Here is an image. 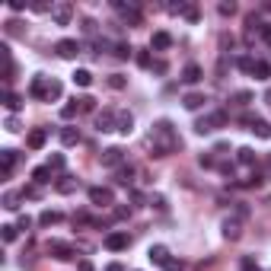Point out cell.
Segmentation results:
<instances>
[{"instance_id": "cell-1", "label": "cell", "mask_w": 271, "mask_h": 271, "mask_svg": "<svg viewBox=\"0 0 271 271\" xmlns=\"http://www.w3.org/2000/svg\"><path fill=\"white\" fill-rule=\"evenodd\" d=\"M150 144H153V157H169L172 150H179L182 147V140L175 137V131H172V121H157L153 125V131H150Z\"/></svg>"}, {"instance_id": "cell-2", "label": "cell", "mask_w": 271, "mask_h": 271, "mask_svg": "<svg viewBox=\"0 0 271 271\" xmlns=\"http://www.w3.org/2000/svg\"><path fill=\"white\" fill-rule=\"evenodd\" d=\"M223 125H227V112H211V115H204V118L195 121V134H211V131H217V128H223Z\"/></svg>"}, {"instance_id": "cell-3", "label": "cell", "mask_w": 271, "mask_h": 271, "mask_svg": "<svg viewBox=\"0 0 271 271\" xmlns=\"http://www.w3.org/2000/svg\"><path fill=\"white\" fill-rule=\"evenodd\" d=\"M86 195H90V204H96V207H112L115 204L112 188H105V185H93Z\"/></svg>"}, {"instance_id": "cell-4", "label": "cell", "mask_w": 271, "mask_h": 271, "mask_svg": "<svg viewBox=\"0 0 271 271\" xmlns=\"http://www.w3.org/2000/svg\"><path fill=\"white\" fill-rule=\"evenodd\" d=\"M115 125H118V112H115V108H102V112H96V131L99 134L115 131Z\"/></svg>"}, {"instance_id": "cell-5", "label": "cell", "mask_w": 271, "mask_h": 271, "mask_svg": "<svg viewBox=\"0 0 271 271\" xmlns=\"http://www.w3.org/2000/svg\"><path fill=\"white\" fill-rule=\"evenodd\" d=\"M131 246V236L125 233V230H112V233L105 236V249L108 252H121V249Z\"/></svg>"}, {"instance_id": "cell-6", "label": "cell", "mask_w": 271, "mask_h": 271, "mask_svg": "<svg viewBox=\"0 0 271 271\" xmlns=\"http://www.w3.org/2000/svg\"><path fill=\"white\" fill-rule=\"evenodd\" d=\"M48 83H51V77H45V73H35L32 77V83H29V96L32 99H48Z\"/></svg>"}, {"instance_id": "cell-7", "label": "cell", "mask_w": 271, "mask_h": 271, "mask_svg": "<svg viewBox=\"0 0 271 271\" xmlns=\"http://www.w3.org/2000/svg\"><path fill=\"white\" fill-rule=\"evenodd\" d=\"M102 166L105 169H121L125 166V150H121V147H108V150H102Z\"/></svg>"}, {"instance_id": "cell-8", "label": "cell", "mask_w": 271, "mask_h": 271, "mask_svg": "<svg viewBox=\"0 0 271 271\" xmlns=\"http://www.w3.org/2000/svg\"><path fill=\"white\" fill-rule=\"evenodd\" d=\"M48 252L54 255V259H61V262L77 259V252H73V246H70V242H58V239H51V242H48Z\"/></svg>"}, {"instance_id": "cell-9", "label": "cell", "mask_w": 271, "mask_h": 271, "mask_svg": "<svg viewBox=\"0 0 271 271\" xmlns=\"http://www.w3.org/2000/svg\"><path fill=\"white\" fill-rule=\"evenodd\" d=\"M54 51H58V58L70 61V58H77V54H80V42H77V38H61V42L54 45Z\"/></svg>"}, {"instance_id": "cell-10", "label": "cell", "mask_w": 271, "mask_h": 271, "mask_svg": "<svg viewBox=\"0 0 271 271\" xmlns=\"http://www.w3.org/2000/svg\"><path fill=\"white\" fill-rule=\"evenodd\" d=\"M70 16H73V6H70V3H54V6H51L54 26H67V23H70Z\"/></svg>"}, {"instance_id": "cell-11", "label": "cell", "mask_w": 271, "mask_h": 271, "mask_svg": "<svg viewBox=\"0 0 271 271\" xmlns=\"http://www.w3.org/2000/svg\"><path fill=\"white\" fill-rule=\"evenodd\" d=\"M45 144H48V128H35V131H29V137H26V147H29V150H42Z\"/></svg>"}, {"instance_id": "cell-12", "label": "cell", "mask_w": 271, "mask_h": 271, "mask_svg": "<svg viewBox=\"0 0 271 271\" xmlns=\"http://www.w3.org/2000/svg\"><path fill=\"white\" fill-rule=\"evenodd\" d=\"M80 188V179H73V175H61L58 182H54V192L58 195H73Z\"/></svg>"}, {"instance_id": "cell-13", "label": "cell", "mask_w": 271, "mask_h": 271, "mask_svg": "<svg viewBox=\"0 0 271 271\" xmlns=\"http://www.w3.org/2000/svg\"><path fill=\"white\" fill-rule=\"evenodd\" d=\"M0 163H3V179H10V175H13V166L19 163V153L6 147V150H0Z\"/></svg>"}, {"instance_id": "cell-14", "label": "cell", "mask_w": 271, "mask_h": 271, "mask_svg": "<svg viewBox=\"0 0 271 271\" xmlns=\"http://www.w3.org/2000/svg\"><path fill=\"white\" fill-rule=\"evenodd\" d=\"M239 230H242V223L236 220V217H227V220H223V239H239Z\"/></svg>"}, {"instance_id": "cell-15", "label": "cell", "mask_w": 271, "mask_h": 271, "mask_svg": "<svg viewBox=\"0 0 271 271\" xmlns=\"http://www.w3.org/2000/svg\"><path fill=\"white\" fill-rule=\"evenodd\" d=\"M207 99H204V93H185V96H182V105L188 108V112H198L201 105H204Z\"/></svg>"}, {"instance_id": "cell-16", "label": "cell", "mask_w": 271, "mask_h": 271, "mask_svg": "<svg viewBox=\"0 0 271 271\" xmlns=\"http://www.w3.org/2000/svg\"><path fill=\"white\" fill-rule=\"evenodd\" d=\"M115 131L128 137V134L134 131V115H131V112H118V125H115Z\"/></svg>"}, {"instance_id": "cell-17", "label": "cell", "mask_w": 271, "mask_h": 271, "mask_svg": "<svg viewBox=\"0 0 271 271\" xmlns=\"http://www.w3.org/2000/svg\"><path fill=\"white\" fill-rule=\"evenodd\" d=\"M201 77H204V70H201L198 64H185V70H182V80H185V83H201Z\"/></svg>"}, {"instance_id": "cell-18", "label": "cell", "mask_w": 271, "mask_h": 271, "mask_svg": "<svg viewBox=\"0 0 271 271\" xmlns=\"http://www.w3.org/2000/svg\"><path fill=\"white\" fill-rule=\"evenodd\" d=\"M169 45H172V35H169V32H153V38H150L153 51H166Z\"/></svg>"}, {"instance_id": "cell-19", "label": "cell", "mask_w": 271, "mask_h": 271, "mask_svg": "<svg viewBox=\"0 0 271 271\" xmlns=\"http://www.w3.org/2000/svg\"><path fill=\"white\" fill-rule=\"evenodd\" d=\"M32 179H35V185H48V182L54 179V172H51V166L45 163V166H38V169H32Z\"/></svg>"}, {"instance_id": "cell-20", "label": "cell", "mask_w": 271, "mask_h": 271, "mask_svg": "<svg viewBox=\"0 0 271 271\" xmlns=\"http://www.w3.org/2000/svg\"><path fill=\"white\" fill-rule=\"evenodd\" d=\"M147 259H150L153 265H166V259H169V249H166V246H150Z\"/></svg>"}, {"instance_id": "cell-21", "label": "cell", "mask_w": 271, "mask_h": 271, "mask_svg": "<svg viewBox=\"0 0 271 271\" xmlns=\"http://www.w3.org/2000/svg\"><path fill=\"white\" fill-rule=\"evenodd\" d=\"M252 77H255V80H262V83H265V80H271V64H268V61H255Z\"/></svg>"}, {"instance_id": "cell-22", "label": "cell", "mask_w": 271, "mask_h": 271, "mask_svg": "<svg viewBox=\"0 0 271 271\" xmlns=\"http://www.w3.org/2000/svg\"><path fill=\"white\" fill-rule=\"evenodd\" d=\"M61 144H64V147L80 144V131H77V128H61Z\"/></svg>"}, {"instance_id": "cell-23", "label": "cell", "mask_w": 271, "mask_h": 271, "mask_svg": "<svg viewBox=\"0 0 271 271\" xmlns=\"http://www.w3.org/2000/svg\"><path fill=\"white\" fill-rule=\"evenodd\" d=\"M249 131H252L255 137H271V125H268V121H262V118H255L252 125H249Z\"/></svg>"}, {"instance_id": "cell-24", "label": "cell", "mask_w": 271, "mask_h": 271, "mask_svg": "<svg viewBox=\"0 0 271 271\" xmlns=\"http://www.w3.org/2000/svg\"><path fill=\"white\" fill-rule=\"evenodd\" d=\"M3 105L10 108V112H19V108H23V96H16V93L3 90Z\"/></svg>"}, {"instance_id": "cell-25", "label": "cell", "mask_w": 271, "mask_h": 271, "mask_svg": "<svg viewBox=\"0 0 271 271\" xmlns=\"http://www.w3.org/2000/svg\"><path fill=\"white\" fill-rule=\"evenodd\" d=\"M19 201H23V192H6L3 195V207L6 211H19Z\"/></svg>"}, {"instance_id": "cell-26", "label": "cell", "mask_w": 271, "mask_h": 271, "mask_svg": "<svg viewBox=\"0 0 271 271\" xmlns=\"http://www.w3.org/2000/svg\"><path fill=\"white\" fill-rule=\"evenodd\" d=\"M236 160H239L242 166H255V150L252 147H239V150H236Z\"/></svg>"}, {"instance_id": "cell-27", "label": "cell", "mask_w": 271, "mask_h": 271, "mask_svg": "<svg viewBox=\"0 0 271 271\" xmlns=\"http://www.w3.org/2000/svg\"><path fill=\"white\" fill-rule=\"evenodd\" d=\"M54 223H61V214L58 211H42V214H38V227H54Z\"/></svg>"}, {"instance_id": "cell-28", "label": "cell", "mask_w": 271, "mask_h": 271, "mask_svg": "<svg viewBox=\"0 0 271 271\" xmlns=\"http://www.w3.org/2000/svg\"><path fill=\"white\" fill-rule=\"evenodd\" d=\"M73 83H77V86H90L93 83V73L86 70V67H77V70H73Z\"/></svg>"}, {"instance_id": "cell-29", "label": "cell", "mask_w": 271, "mask_h": 271, "mask_svg": "<svg viewBox=\"0 0 271 271\" xmlns=\"http://www.w3.org/2000/svg\"><path fill=\"white\" fill-rule=\"evenodd\" d=\"M115 182H118V185H131V182H134V169L131 166H121L118 172H115Z\"/></svg>"}, {"instance_id": "cell-30", "label": "cell", "mask_w": 271, "mask_h": 271, "mask_svg": "<svg viewBox=\"0 0 271 271\" xmlns=\"http://www.w3.org/2000/svg\"><path fill=\"white\" fill-rule=\"evenodd\" d=\"M0 236H3V242H13L19 236V227L16 223H3V227H0Z\"/></svg>"}, {"instance_id": "cell-31", "label": "cell", "mask_w": 271, "mask_h": 271, "mask_svg": "<svg viewBox=\"0 0 271 271\" xmlns=\"http://www.w3.org/2000/svg\"><path fill=\"white\" fill-rule=\"evenodd\" d=\"M61 93H64L61 80H51V83H48V99H45V102H54V99H61Z\"/></svg>"}, {"instance_id": "cell-32", "label": "cell", "mask_w": 271, "mask_h": 271, "mask_svg": "<svg viewBox=\"0 0 271 271\" xmlns=\"http://www.w3.org/2000/svg\"><path fill=\"white\" fill-rule=\"evenodd\" d=\"M80 112V102H77V99H73V102H67L64 108H61V118H64V121H70L73 118V115H77Z\"/></svg>"}, {"instance_id": "cell-33", "label": "cell", "mask_w": 271, "mask_h": 271, "mask_svg": "<svg viewBox=\"0 0 271 271\" xmlns=\"http://www.w3.org/2000/svg\"><path fill=\"white\" fill-rule=\"evenodd\" d=\"M131 54H134V48H131V45H128V42H118V45H115V58L128 61V58H131Z\"/></svg>"}, {"instance_id": "cell-34", "label": "cell", "mask_w": 271, "mask_h": 271, "mask_svg": "<svg viewBox=\"0 0 271 271\" xmlns=\"http://www.w3.org/2000/svg\"><path fill=\"white\" fill-rule=\"evenodd\" d=\"M108 86H112V90H125L128 77H125V73H112V77H108Z\"/></svg>"}, {"instance_id": "cell-35", "label": "cell", "mask_w": 271, "mask_h": 271, "mask_svg": "<svg viewBox=\"0 0 271 271\" xmlns=\"http://www.w3.org/2000/svg\"><path fill=\"white\" fill-rule=\"evenodd\" d=\"M236 67H239L242 73H252V67H255V58H249V54H242V58L236 61Z\"/></svg>"}, {"instance_id": "cell-36", "label": "cell", "mask_w": 271, "mask_h": 271, "mask_svg": "<svg viewBox=\"0 0 271 271\" xmlns=\"http://www.w3.org/2000/svg\"><path fill=\"white\" fill-rule=\"evenodd\" d=\"M48 166H51V172H61V169L67 166V160H64V153H54V157L48 160Z\"/></svg>"}, {"instance_id": "cell-37", "label": "cell", "mask_w": 271, "mask_h": 271, "mask_svg": "<svg viewBox=\"0 0 271 271\" xmlns=\"http://www.w3.org/2000/svg\"><path fill=\"white\" fill-rule=\"evenodd\" d=\"M77 102H80V112H96V99L93 96H80Z\"/></svg>"}, {"instance_id": "cell-38", "label": "cell", "mask_w": 271, "mask_h": 271, "mask_svg": "<svg viewBox=\"0 0 271 271\" xmlns=\"http://www.w3.org/2000/svg\"><path fill=\"white\" fill-rule=\"evenodd\" d=\"M134 61H137V64H140V67H153V58H150V51H147V48H144V51H137V54H134Z\"/></svg>"}, {"instance_id": "cell-39", "label": "cell", "mask_w": 271, "mask_h": 271, "mask_svg": "<svg viewBox=\"0 0 271 271\" xmlns=\"http://www.w3.org/2000/svg\"><path fill=\"white\" fill-rule=\"evenodd\" d=\"M239 271H262V268H259V262H255L252 255H246V259L239 262Z\"/></svg>"}, {"instance_id": "cell-40", "label": "cell", "mask_w": 271, "mask_h": 271, "mask_svg": "<svg viewBox=\"0 0 271 271\" xmlns=\"http://www.w3.org/2000/svg\"><path fill=\"white\" fill-rule=\"evenodd\" d=\"M185 265H182V259H175V255H169L166 259V265H163V271H182Z\"/></svg>"}, {"instance_id": "cell-41", "label": "cell", "mask_w": 271, "mask_h": 271, "mask_svg": "<svg viewBox=\"0 0 271 271\" xmlns=\"http://www.w3.org/2000/svg\"><path fill=\"white\" fill-rule=\"evenodd\" d=\"M185 19H188V23H198V19H201V13H198V6H195V3H188V10H185Z\"/></svg>"}, {"instance_id": "cell-42", "label": "cell", "mask_w": 271, "mask_h": 271, "mask_svg": "<svg viewBox=\"0 0 271 271\" xmlns=\"http://www.w3.org/2000/svg\"><path fill=\"white\" fill-rule=\"evenodd\" d=\"M23 198H32V201H35V198H42L38 185H26V188H23Z\"/></svg>"}, {"instance_id": "cell-43", "label": "cell", "mask_w": 271, "mask_h": 271, "mask_svg": "<svg viewBox=\"0 0 271 271\" xmlns=\"http://www.w3.org/2000/svg\"><path fill=\"white\" fill-rule=\"evenodd\" d=\"M3 128H6V131H10V134H16V131H19V118H16V115H10Z\"/></svg>"}, {"instance_id": "cell-44", "label": "cell", "mask_w": 271, "mask_h": 271, "mask_svg": "<svg viewBox=\"0 0 271 271\" xmlns=\"http://www.w3.org/2000/svg\"><path fill=\"white\" fill-rule=\"evenodd\" d=\"M249 99H252V93H246V90H242V93H236V96H233V102H236V105H246Z\"/></svg>"}, {"instance_id": "cell-45", "label": "cell", "mask_w": 271, "mask_h": 271, "mask_svg": "<svg viewBox=\"0 0 271 271\" xmlns=\"http://www.w3.org/2000/svg\"><path fill=\"white\" fill-rule=\"evenodd\" d=\"M16 227H19V230H29V227H32V217H29V214H19Z\"/></svg>"}, {"instance_id": "cell-46", "label": "cell", "mask_w": 271, "mask_h": 271, "mask_svg": "<svg viewBox=\"0 0 271 271\" xmlns=\"http://www.w3.org/2000/svg\"><path fill=\"white\" fill-rule=\"evenodd\" d=\"M236 13V3H220V16H233Z\"/></svg>"}, {"instance_id": "cell-47", "label": "cell", "mask_w": 271, "mask_h": 271, "mask_svg": "<svg viewBox=\"0 0 271 271\" xmlns=\"http://www.w3.org/2000/svg\"><path fill=\"white\" fill-rule=\"evenodd\" d=\"M198 163H201L204 169H211V166H214V157H211V153H201V157H198Z\"/></svg>"}, {"instance_id": "cell-48", "label": "cell", "mask_w": 271, "mask_h": 271, "mask_svg": "<svg viewBox=\"0 0 271 271\" xmlns=\"http://www.w3.org/2000/svg\"><path fill=\"white\" fill-rule=\"evenodd\" d=\"M259 32H262V38H265V42L271 45V23H262V29H259Z\"/></svg>"}, {"instance_id": "cell-49", "label": "cell", "mask_w": 271, "mask_h": 271, "mask_svg": "<svg viewBox=\"0 0 271 271\" xmlns=\"http://www.w3.org/2000/svg\"><path fill=\"white\" fill-rule=\"evenodd\" d=\"M83 32H86V35H93V32H96V23H93V19H83Z\"/></svg>"}, {"instance_id": "cell-50", "label": "cell", "mask_w": 271, "mask_h": 271, "mask_svg": "<svg viewBox=\"0 0 271 271\" xmlns=\"http://www.w3.org/2000/svg\"><path fill=\"white\" fill-rule=\"evenodd\" d=\"M10 10L19 13V10H26V3H23V0H10Z\"/></svg>"}, {"instance_id": "cell-51", "label": "cell", "mask_w": 271, "mask_h": 271, "mask_svg": "<svg viewBox=\"0 0 271 271\" xmlns=\"http://www.w3.org/2000/svg\"><path fill=\"white\" fill-rule=\"evenodd\" d=\"M153 73H166V61H153Z\"/></svg>"}, {"instance_id": "cell-52", "label": "cell", "mask_w": 271, "mask_h": 271, "mask_svg": "<svg viewBox=\"0 0 271 271\" xmlns=\"http://www.w3.org/2000/svg\"><path fill=\"white\" fill-rule=\"evenodd\" d=\"M77 271H93V265H90V262L83 259V262H80V265H77Z\"/></svg>"}, {"instance_id": "cell-53", "label": "cell", "mask_w": 271, "mask_h": 271, "mask_svg": "<svg viewBox=\"0 0 271 271\" xmlns=\"http://www.w3.org/2000/svg\"><path fill=\"white\" fill-rule=\"evenodd\" d=\"M105 271H125V268H121V265H118V262H115V265H108Z\"/></svg>"}, {"instance_id": "cell-54", "label": "cell", "mask_w": 271, "mask_h": 271, "mask_svg": "<svg viewBox=\"0 0 271 271\" xmlns=\"http://www.w3.org/2000/svg\"><path fill=\"white\" fill-rule=\"evenodd\" d=\"M265 102L271 105V86H268V93H265Z\"/></svg>"}, {"instance_id": "cell-55", "label": "cell", "mask_w": 271, "mask_h": 271, "mask_svg": "<svg viewBox=\"0 0 271 271\" xmlns=\"http://www.w3.org/2000/svg\"><path fill=\"white\" fill-rule=\"evenodd\" d=\"M268 179H271V157H268Z\"/></svg>"}]
</instances>
